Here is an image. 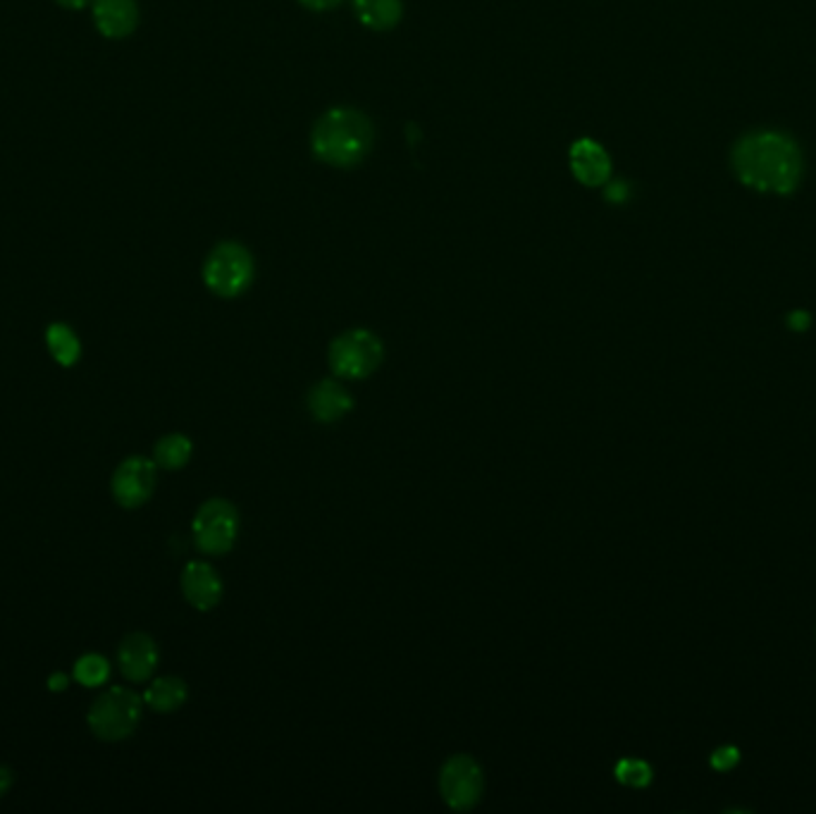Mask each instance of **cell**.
I'll list each match as a JSON object with an SVG mask.
<instances>
[{"label":"cell","instance_id":"cell-9","mask_svg":"<svg viewBox=\"0 0 816 814\" xmlns=\"http://www.w3.org/2000/svg\"><path fill=\"white\" fill-rule=\"evenodd\" d=\"M158 660H160L158 645L147 633H130L120 643L118 664L127 681L147 683L155 674Z\"/></svg>","mask_w":816,"mask_h":814},{"label":"cell","instance_id":"cell-24","mask_svg":"<svg viewBox=\"0 0 816 814\" xmlns=\"http://www.w3.org/2000/svg\"><path fill=\"white\" fill-rule=\"evenodd\" d=\"M12 772L8 767H0V797H3L12 786Z\"/></svg>","mask_w":816,"mask_h":814},{"label":"cell","instance_id":"cell-2","mask_svg":"<svg viewBox=\"0 0 816 814\" xmlns=\"http://www.w3.org/2000/svg\"><path fill=\"white\" fill-rule=\"evenodd\" d=\"M375 141L373 122L356 108H332L313 127L311 149L332 168H354L365 161Z\"/></svg>","mask_w":816,"mask_h":814},{"label":"cell","instance_id":"cell-22","mask_svg":"<svg viewBox=\"0 0 816 814\" xmlns=\"http://www.w3.org/2000/svg\"><path fill=\"white\" fill-rule=\"evenodd\" d=\"M299 3H301L303 8H309V10L323 12V10H332V8H338V6L342 3V0H299Z\"/></svg>","mask_w":816,"mask_h":814},{"label":"cell","instance_id":"cell-19","mask_svg":"<svg viewBox=\"0 0 816 814\" xmlns=\"http://www.w3.org/2000/svg\"><path fill=\"white\" fill-rule=\"evenodd\" d=\"M616 778L623 786L645 788L652 784V767L643 760H621L616 764Z\"/></svg>","mask_w":816,"mask_h":814},{"label":"cell","instance_id":"cell-21","mask_svg":"<svg viewBox=\"0 0 816 814\" xmlns=\"http://www.w3.org/2000/svg\"><path fill=\"white\" fill-rule=\"evenodd\" d=\"M809 323H812V318H809L807 311H793L788 315V328L793 332H805L809 328Z\"/></svg>","mask_w":816,"mask_h":814},{"label":"cell","instance_id":"cell-10","mask_svg":"<svg viewBox=\"0 0 816 814\" xmlns=\"http://www.w3.org/2000/svg\"><path fill=\"white\" fill-rule=\"evenodd\" d=\"M182 595L199 612H211L222 600L220 573L205 562H189L182 571Z\"/></svg>","mask_w":816,"mask_h":814},{"label":"cell","instance_id":"cell-23","mask_svg":"<svg viewBox=\"0 0 816 814\" xmlns=\"http://www.w3.org/2000/svg\"><path fill=\"white\" fill-rule=\"evenodd\" d=\"M606 199L610 201H626L628 199V189L626 182H616L610 189H606Z\"/></svg>","mask_w":816,"mask_h":814},{"label":"cell","instance_id":"cell-13","mask_svg":"<svg viewBox=\"0 0 816 814\" xmlns=\"http://www.w3.org/2000/svg\"><path fill=\"white\" fill-rule=\"evenodd\" d=\"M93 22L105 39H124L139 27L137 0H93Z\"/></svg>","mask_w":816,"mask_h":814},{"label":"cell","instance_id":"cell-16","mask_svg":"<svg viewBox=\"0 0 816 814\" xmlns=\"http://www.w3.org/2000/svg\"><path fill=\"white\" fill-rule=\"evenodd\" d=\"M191 452H194V444H191L187 435L170 433L155 442L153 461H155V466L165 469V471H180L189 464Z\"/></svg>","mask_w":816,"mask_h":814},{"label":"cell","instance_id":"cell-6","mask_svg":"<svg viewBox=\"0 0 816 814\" xmlns=\"http://www.w3.org/2000/svg\"><path fill=\"white\" fill-rule=\"evenodd\" d=\"M239 512L230 500L213 498L199 506V512L191 521V533L199 552L222 556L228 554L239 537Z\"/></svg>","mask_w":816,"mask_h":814},{"label":"cell","instance_id":"cell-12","mask_svg":"<svg viewBox=\"0 0 816 814\" xmlns=\"http://www.w3.org/2000/svg\"><path fill=\"white\" fill-rule=\"evenodd\" d=\"M309 413L318 423H338L354 409V396L342 385L340 380L325 378L320 380L309 392Z\"/></svg>","mask_w":816,"mask_h":814},{"label":"cell","instance_id":"cell-26","mask_svg":"<svg viewBox=\"0 0 816 814\" xmlns=\"http://www.w3.org/2000/svg\"><path fill=\"white\" fill-rule=\"evenodd\" d=\"M68 676L66 674H53L51 676V683H48V685H51V691H66L68 689Z\"/></svg>","mask_w":816,"mask_h":814},{"label":"cell","instance_id":"cell-8","mask_svg":"<svg viewBox=\"0 0 816 814\" xmlns=\"http://www.w3.org/2000/svg\"><path fill=\"white\" fill-rule=\"evenodd\" d=\"M155 483H158L155 461L147 456H130L124 459L113 473L110 490H113V498L120 506L137 509L151 500Z\"/></svg>","mask_w":816,"mask_h":814},{"label":"cell","instance_id":"cell-25","mask_svg":"<svg viewBox=\"0 0 816 814\" xmlns=\"http://www.w3.org/2000/svg\"><path fill=\"white\" fill-rule=\"evenodd\" d=\"M56 3L66 10H82L91 3V0H56Z\"/></svg>","mask_w":816,"mask_h":814},{"label":"cell","instance_id":"cell-7","mask_svg":"<svg viewBox=\"0 0 816 814\" xmlns=\"http://www.w3.org/2000/svg\"><path fill=\"white\" fill-rule=\"evenodd\" d=\"M442 801L456 812L473 810L485 793V772L471 755H454L440 772Z\"/></svg>","mask_w":816,"mask_h":814},{"label":"cell","instance_id":"cell-18","mask_svg":"<svg viewBox=\"0 0 816 814\" xmlns=\"http://www.w3.org/2000/svg\"><path fill=\"white\" fill-rule=\"evenodd\" d=\"M110 676V662L99 652L82 654L74 664V681L82 683L84 689H99Z\"/></svg>","mask_w":816,"mask_h":814},{"label":"cell","instance_id":"cell-11","mask_svg":"<svg viewBox=\"0 0 816 814\" xmlns=\"http://www.w3.org/2000/svg\"><path fill=\"white\" fill-rule=\"evenodd\" d=\"M571 170L575 180L585 187H600L612 178V158L606 155L604 147L587 137L578 139L568 151Z\"/></svg>","mask_w":816,"mask_h":814},{"label":"cell","instance_id":"cell-20","mask_svg":"<svg viewBox=\"0 0 816 814\" xmlns=\"http://www.w3.org/2000/svg\"><path fill=\"white\" fill-rule=\"evenodd\" d=\"M738 762H741V750H738V747H733V745L718 747V750H714V755H712V767H714L716 772H728V770H733L735 764H738Z\"/></svg>","mask_w":816,"mask_h":814},{"label":"cell","instance_id":"cell-4","mask_svg":"<svg viewBox=\"0 0 816 814\" xmlns=\"http://www.w3.org/2000/svg\"><path fill=\"white\" fill-rule=\"evenodd\" d=\"M255 278L251 251L236 242L218 244L203 263V282L208 290L222 299L242 297Z\"/></svg>","mask_w":816,"mask_h":814},{"label":"cell","instance_id":"cell-17","mask_svg":"<svg viewBox=\"0 0 816 814\" xmlns=\"http://www.w3.org/2000/svg\"><path fill=\"white\" fill-rule=\"evenodd\" d=\"M46 344H48V351H51V356L60 365H66V369H70V365H74L79 356H82V344H79L74 330L66 323L48 325Z\"/></svg>","mask_w":816,"mask_h":814},{"label":"cell","instance_id":"cell-14","mask_svg":"<svg viewBox=\"0 0 816 814\" xmlns=\"http://www.w3.org/2000/svg\"><path fill=\"white\" fill-rule=\"evenodd\" d=\"M351 3L359 22L375 31L394 29L404 14L402 0H351Z\"/></svg>","mask_w":816,"mask_h":814},{"label":"cell","instance_id":"cell-3","mask_svg":"<svg viewBox=\"0 0 816 814\" xmlns=\"http://www.w3.org/2000/svg\"><path fill=\"white\" fill-rule=\"evenodd\" d=\"M143 700L124 685H113L89 710V728L95 738L118 743L130 738L141 722Z\"/></svg>","mask_w":816,"mask_h":814},{"label":"cell","instance_id":"cell-5","mask_svg":"<svg viewBox=\"0 0 816 814\" xmlns=\"http://www.w3.org/2000/svg\"><path fill=\"white\" fill-rule=\"evenodd\" d=\"M385 359V344L373 330L356 328L342 332L330 344V369L334 375L344 380H365L371 378Z\"/></svg>","mask_w":816,"mask_h":814},{"label":"cell","instance_id":"cell-1","mask_svg":"<svg viewBox=\"0 0 816 814\" xmlns=\"http://www.w3.org/2000/svg\"><path fill=\"white\" fill-rule=\"evenodd\" d=\"M738 180L762 194H790L803 178V155L797 143L780 132H755L733 149Z\"/></svg>","mask_w":816,"mask_h":814},{"label":"cell","instance_id":"cell-15","mask_svg":"<svg viewBox=\"0 0 816 814\" xmlns=\"http://www.w3.org/2000/svg\"><path fill=\"white\" fill-rule=\"evenodd\" d=\"M187 697H189L187 683L178 676L155 679L151 681L147 693H143V702H147L153 712H160V714L180 710L187 702Z\"/></svg>","mask_w":816,"mask_h":814}]
</instances>
